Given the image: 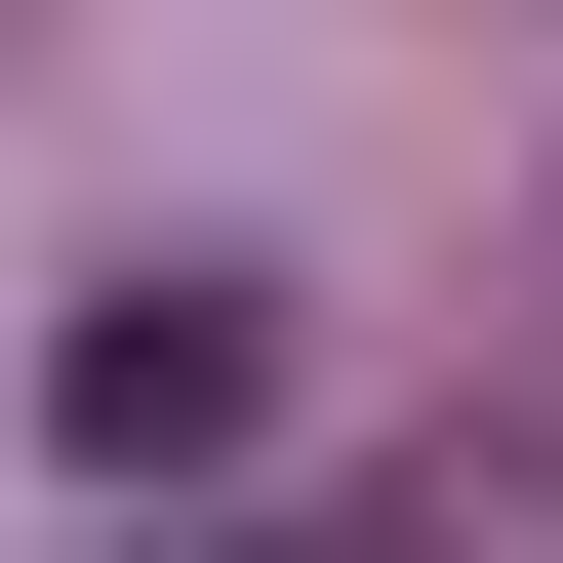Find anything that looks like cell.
<instances>
[{"instance_id":"6da1fadb","label":"cell","mask_w":563,"mask_h":563,"mask_svg":"<svg viewBox=\"0 0 563 563\" xmlns=\"http://www.w3.org/2000/svg\"><path fill=\"white\" fill-rule=\"evenodd\" d=\"M242 402H282V282H121L81 363H41V443H81V483H201Z\"/></svg>"}]
</instances>
